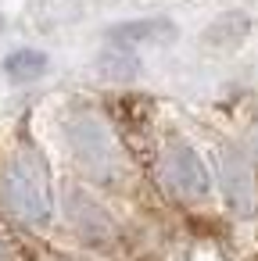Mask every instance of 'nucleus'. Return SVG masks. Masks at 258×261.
Instances as JSON below:
<instances>
[{
    "mask_svg": "<svg viewBox=\"0 0 258 261\" xmlns=\"http://www.w3.org/2000/svg\"><path fill=\"white\" fill-rule=\"evenodd\" d=\"M226 193H229V200L237 204V207H247L251 204V197H254V186H251V175H247V165L237 158V154H229L226 158Z\"/></svg>",
    "mask_w": 258,
    "mask_h": 261,
    "instance_id": "obj_4",
    "label": "nucleus"
},
{
    "mask_svg": "<svg viewBox=\"0 0 258 261\" xmlns=\"http://www.w3.org/2000/svg\"><path fill=\"white\" fill-rule=\"evenodd\" d=\"M161 36H172V22H161V18H144V22H122L108 33L111 43H147V40H161Z\"/></svg>",
    "mask_w": 258,
    "mask_h": 261,
    "instance_id": "obj_3",
    "label": "nucleus"
},
{
    "mask_svg": "<svg viewBox=\"0 0 258 261\" xmlns=\"http://www.w3.org/2000/svg\"><path fill=\"white\" fill-rule=\"evenodd\" d=\"M4 68H8V75L15 83H33V79H40L47 72V58L40 50H15Z\"/></svg>",
    "mask_w": 258,
    "mask_h": 261,
    "instance_id": "obj_5",
    "label": "nucleus"
},
{
    "mask_svg": "<svg viewBox=\"0 0 258 261\" xmlns=\"http://www.w3.org/2000/svg\"><path fill=\"white\" fill-rule=\"evenodd\" d=\"M0 204H4L18 222H29V225H40V222L51 218L47 179H43V168L29 154H18L4 172H0Z\"/></svg>",
    "mask_w": 258,
    "mask_h": 261,
    "instance_id": "obj_1",
    "label": "nucleus"
},
{
    "mask_svg": "<svg viewBox=\"0 0 258 261\" xmlns=\"http://www.w3.org/2000/svg\"><path fill=\"white\" fill-rule=\"evenodd\" d=\"M165 182L176 197L183 200H204L208 190H212V179H208V168L204 161L197 158L194 147L186 143H176L169 154H165Z\"/></svg>",
    "mask_w": 258,
    "mask_h": 261,
    "instance_id": "obj_2",
    "label": "nucleus"
}]
</instances>
